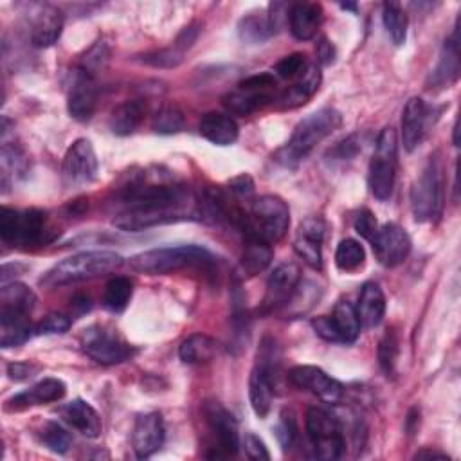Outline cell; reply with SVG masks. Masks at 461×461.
<instances>
[{"label": "cell", "instance_id": "cell-1", "mask_svg": "<svg viewBox=\"0 0 461 461\" xmlns=\"http://www.w3.org/2000/svg\"><path fill=\"white\" fill-rule=\"evenodd\" d=\"M200 218L193 193L176 182H142L137 178L121 193V212L112 223L128 232Z\"/></svg>", "mask_w": 461, "mask_h": 461}, {"label": "cell", "instance_id": "cell-2", "mask_svg": "<svg viewBox=\"0 0 461 461\" xmlns=\"http://www.w3.org/2000/svg\"><path fill=\"white\" fill-rule=\"evenodd\" d=\"M342 126V113L331 106H322L313 113L306 115L294 128L288 142L279 148L274 155V160L283 167H297L317 144L330 137L335 130Z\"/></svg>", "mask_w": 461, "mask_h": 461}, {"label": "cell", "instance_id": "cell-3", "mask_svg": "<svg viewBox=\"0 0 461 461\" xmlns=\"http://www.w3.org/2000/svg\"><path fill=\"white\" fill-rule=\"evenodd\" d=\"M122 265V258L112 250H85L68 256L50 267L40 279L45 288L63 286L77 281L94 279L117 270Z\"/></svg>", "mask_w": 461, "mask_h": 461}, {"label": "cell", "instance_id": "cell-4", "mask_svg": "<svg viewBox=\"0 0 461 461\" xmlns=\"http://www.w3.org/2000/svg\"><path fill=\"white\" fill-rule=\"evenodd\" d=\"M290 223V211L283 198L276 194H263L250 202L249 212L241 216L240 227L249 240H259L267 245L279 241Z\"/></svg>", "mask_w": 461, "mask_h": 461}, {"label": "cell", "instance_id": "cell-5", "mask_svg": "<svg viewBox=\"0 0 461 461\" xmlns=\"http://www.w3.org/2000/svg\"><path fill=\"white\" fill-rule=\"evenodd\" d=\"M214 261V256L198 245L162 247L139 252L128 259V267L137 274L162 276L187 267H207Z\"/></svg>", "mask_w": 461, "mask_h": 461}, {"label": "cell", "instance_id": "cell-6", "mask_svg": "<svg viewBox=\"0 0 461 461\" xmlns=\"http://www.w3.org/2000/svg\"><path fill=\"white\" fill-rule=\"evenodd\" d=\"M2 241L14 247H34L52 240L47 214L40 209H9L0 211Z\"/></svg>", "mask_w": 461, "mask_h": 461}, {"label": "cell", "instance_id": "cell-7", "mask_svg": "<svg viewBox=\"0 0 461 461\" xmlns=\"http://www.w3.org/2000/svg\"><path fill=\"white\" fill-rule=\"evenodd\" d=\"M411 209L416 221H432L443 211V166L439 155L429 157L420 176L411 187Z\"/></svg>", "mask_w": 461, "mask_h": 461}, {"label": "cell", "instance_id": "cell-8", "mask_svg": "<svg viewBox=\"0 0 461 461\" xmlns=\"http://www.w3.org/2000/svg\"><path fill=\"white\" fill-rule=\"evenodd\" d=\"M398 166V140L396 131L391 126H385L375 144V151L369 162L367 184L371 194L376 200H389L394 189Z\"/></svg>", "mask_w": 461, "mask_h": 461}, {"label": "cell", "instance_id": "cell-9", "mask_svg": "<svg viewBox=\"0 0 461 461\" xmlns=\"http://www.w3.org/2000/svg\"><path fill=\"white\" fill-rule=\"evenodd\" d=\"M306 434L315 448V456L326 461L339 459L344 452V436L335 414L321 407L306 412Z\"/></svg>", "mask_w": 461, "mask_h": 461}, {"label": "cell", "instance_id": "cell-10", "mask_svg": "<svg viewBox=\"0 0 461 461\" xmlns=\"http://www.w3.org/2000/svg\"><path fill=\"white\" fill-rule=\"evenodd\" d=\"M81 349L97 364L113 366L131 357V346L115 331L99 324L86 328L81 335Z\"/></svg>", "mask_w": 461, "mask_h": 461}, {"label": "cell", "instance_id": "cell-11", "mask_svg": "<svg viewBox=\"0 0 461 461\" xmlns=\"http://www.w3.org/2000/svg\"><path fill=\"white\" fill-rule=\"evenodd\" d=\"M97 167L99 162L92 142L88 139H77L68 146L63 157V182L68 187H81L85 184H90L97 175Z\"/></svg>", "mask_w": 461, "mask_h": 461}, {"label": "cell", "instance_id": "cell-12", "mask_svg": "<svg viewBox=\"0 0 461 461\" xmlns=\"http://www.w3.org/2000/svg\"><path fill=\"white\" fill-rule=\"evenodd\" d=\"M288 382L299 389L313 393L324 403H339L344 396V385L315 366H295L286 375Z\"/></svg>", "mask_w": 461, "mask_h": 461}, {"label": "cell", "instance_id": "cell-13", "mask_svg": "<svg viewBox=\"0 0 461 461\" xmlns=\"http://www.w3.org/2000/svg\"><path fill=\"white\" fill-rule=\"evenodd\" d=\"M373 252L380 265L393 268L405 261L411 252V238L398 223H384L371 240Z\"/></svg>", "mask_w": 461, "mask_h": 461}, {"label": "cell", "instance_id": "cell-14", "mask_svg": "<svg viewBox=\"0 0 461 461\" xmlns=\"http://www.w3.org/2000/svg\"><path fill=\"white\" fill-rule=\"evenodd\" d=\"M202 412L218 441L220 456H234L240 450V434L236 418L220 402H203Z\"/></svg>", "mask_w": 461, "mask_h": 461}, {"label": "cell", "instance_id": "cell-15", "mask_svg": "<svg viewBox=\"0 0 461 461\" xmlns=\"http://www.w3.org/2000/svg\"><path fill=\"white\" fill-rule=\"evenodd\" d=\"M95 104H97L95 77L77 67L70 76V85L67 94L68 113L72 119L85 122L94 115Z\"/></svg>", "mask_w": 461, "mask_h": 461}, {"label": "cell", "instance_id": "cell-16", "mask_svg": "<svg viewBox=\"0 0 461 461\" xmlns=\"http://www.w3.org/2000/svg\"><path fill=\"white\" fill-rule=\"evenodd\" d=\"M434 108L421 97H411L402 112V142L407 151H414L425 139L432 124Z\"/></svg>", "mask_w": 461, "mask_h": 461}, {"label": "cell", "instance_id": "cell-17", "mask_svg": "<svg viewBox=\"0 0 461 461\" xmlns=\"http://www.w3.org/2000/svg\"><path fill=\"white\" fill-rule=\"evenodd\" d=\"M324 230H326V225L321 216H308L306 220L301 221L294 240L295 254L313 270L322 268Z\"/></svg>", "mask_w": 461, "mask_h": 461}, {"label": "cell", "instance_id": "cell-18", "mask_svg": "<svg viewBox=\"0 0 461 461\" xmlns=\"http://www.w3.org/2000/svg\"><path fill=\"white\" fill-rule=\"evenodd\" d=\"M299 281H301V270L295 263H281L279 267H276L267 281L263 312H274L281 306H286Z\"/></svg>", "mask_w": 461, "mask_h": 461}, {"label": "cell", "instance_id": "cell-19", "mask_svg": "<svg viewBox=\"0 0 461 461\" xmlns=\"http://www.w3.org/2000/svg\"><path fill=\"white\" fill-rule=\"evenodd\" d=\"M164 443V421L158 412H146L135 420L131 432L133 452L139 459L149 457Z\"/></svg>", "mask_w": 461, "mask_h": 461}, {"label": "cell", "instance_id": "cell-20", "mask_svg": "<svg viewBox=\"0 0 461 461\" xmlns=\"http://www.w3.org/2000/svg\"><path fill=\"white\" fill-rule=\"evenodd\" d=\"M459 77V27L456 22L454 32L445 40L439 52L436 68L430 72L427 85L429 88H448Z\"/></svg>", "mask_w": 461, "mask_h": 461}, {"label": "cell", "instance_id": "cell-21", "mask_svg": "<svg viewBox=\"0 0 461 461\" xmlns=\"http://www.w3.org/2000/svg\"><path fill=\"white\" fill-rule=\"evenodd\" d=\"M277 378L279 376L270 373L261 364L258 362L254 364L249 378V398H250V407L258 418H265L270 412Z\"/></svg>", "mask_w": 461, "mask_h": 461}, {"label": "cell", "instance_id": "cell-22", "mask_svg": "<svg viewBox=\"0 0 461 461\" xmlns=\"http://www.w3.org/2000/svg\"><path fill=\"white\" fill-rule=\"evenodd\" d=\"M31 25V43L34 47L54 45L63 31V13L54 5H40Z\"/></svg>", "mask_w": 461, "mask_h": 461}, {"label": "cell", "instance_id": "cell-23", "mask_svg": "<svg viewBox=\"0 0 461 461\" xmlns=\"http://www.w3.org/2000/svg\"><path fill=\"white\" fill-rule=\"evenodd\" d=\"M61 416L70 427H74L85 438L95 439L103 432L101 416L86 400L76 398L68 402L67 405L61 407Z\"/></svg>", "mask_w": 461, "mask_h": 461}, {"label": "cell", "instance_id": "cell-24", "mask_svg": "<svg viewBox=\"0 0 461 461\" xmlns=\"http://www.w3.org/2000/svg\"><path fill=\"white\" fill-rule=\"evenodd\" d=\"M67 387L59 378H43L36 382L31 389L18 393L11 400H7V409H25L31 405H41V403H50L58 402L65 396Z\"/></svg>", "mask_w": 461, "mask_h": 461}, {"label": "cell", "instance_id": "cell-25", "mask_svg": "<svg viewBox=\"0 0 461 461\" xmlns=\"http://www.w3.org/2000/svg\"><path fill=\"white\" fill-rule=\"evenodd\" d=\"M322 23V7L321 4H310V2H301L294 4L288 9V25L290 32L297 40H312L319 27Z\"/></svg>", "mask_w": 461, "mask_h": 461}, {"label": "cell", "instance_id": "cell-26", "mask_svg": "<svg viewBox=\"0 0 461 461\" xmlns=\"http://www.w3.org/2000/svg\"><path fill=\"white\" fill-rule=\"evenodd\" d=\"M198 131L203 139L216 146H230L240 135L238 122L230 115L218 112H209L202 115L198 122Z\"/></svg>", "mask_w": 461, "mask_h": 461}, {"label": "cell", "instance_id": "cell-27", "mask_svg": "<svg viewBox=\"0 0 461 461\" xmlns=\"http://www.w3.org/2000/svg\"><path fill=\"white\" fill-rule=\"evenodd\" d=\"M355 308L360 326L376 328L385 315V297L382 288L375 281L364 283L358 295V304Z\"/></svg>", "mask_w": 461, "mask_h": 461}, {"label": "cell", "instance_id": "cell-28", "mask_svg": "<svg viewBox=\"0 0 461 461\" xmlns=\"http://www.w3.org/2000/svg\"><path fill=\"white\" fill-rule=\"evenodd\" d=\"M272 101V94L267 90H256L243 85H238V88L227 92L221 97V104L236 115H249L265 104Z\"/></svg>", "mask_w": 461, "mask_h": 461}, {"label": "cell", "instance_id": "cell-29", "mask_svg": "<svg viewBox=\"0 0 461 461\" xmlns=\"http://www.w3.org/2000/svg\"><path fill=\"white\" fill-rule=\"evenodd\" d=\"M321 85V70L317 65H308L304 72L295 79V83L286 88L279 95V106L281 108H297L304 104L317 90Z\"/></svg>", "mask_w": 461, "mask_h": 461}, {"label": "cell", "instance_id": "cell-30", "mask_svg": "<svg viewBox=\"0 0 461 461\" xmlns=\"http://www.w3.org/2000/svg\"><path fill=\"white\" fill-rule=\"evenodd\" d=\"M144 113H146V103L142 99H128L112 110L108 126L113 135H119V137L131 135L142 122Z\"/></svg>", "mask_w": 461, "mask_h": 461}, {"label": "cell", "instance_id": "cell-31", "mask_svg": "<svg viewBox=\"0 0 461 461\" xmlns=\"http://www.w3.org/2000/svg\"><path fill=\"white\" fill-rule=\"evenodd\" d=\"M36 304V294L23 283H5L0 290V312L29 315Z\"/></svg>", "mask_w": 461, "mask_h": 461}, {"label": "cell", "instance_id": "cell-32", "mask_svg": "<svg viewBox=\"0 0 461 461\" xmlns=\"http://www.w3.org/2000/svg\"><path fill=\"white\" fill-rule=\"evenodd\" d=\"M330 319L333 322V328L340 344H353L358 339L362 326L357 315V308L349 301L340 299L335 304Z\"/></svg>", "mask_w": 461, "mask_h": 461}, {"label": "cell", "instance_id": "cell-33", "mask_svg": "<svg viewBox=\"0 0 461 461\" xmlns=\"http://www.w3.org/2000/svg\"><path fill=\"white\" fill-rule=\"evenodd\" d=\"M218 353V342L205 333H193L182 340L178 357L184 364H205Z\"/></svg>", "mask_w": 461, "mask_h": 461}, {"label": "cell", "instance_id": "cell-34", "mask_svg": "<svg viewBox=\"0 0 461 461\" xmlns=\"http://www.w3.org/2000/svg\"><path fill=\"white\" fill-rule=\"evenodd\" d=\"M32 326L29 315L0 312V344L2 348H14L23 344L31 337Z\"/></svg>", "mask_w": 461, "mask_h": 461}, {"label": "cell", "instance_id": "cell-35", "mask_svg": "<svg viewBox=\"0 0 461 461\" xmlns=\"http://www.w3.org/2000/svg\"><path fill=\"white\" fill-rule=\"evenodd\" d=\"M272 261V249L270 245L259 241V240H249L245 245V250L241 254L240 265H238V276L240 277H252L265 270Z\"/></svg>", "mask_w": 461, "mask_h": 461}, {"label": "cell", "instance_id": "cell-36", "mask_svg": "<svg viewBox=\"0 0 461 461\" xmlns=\"http://www.w3.org/2000/svg\"><path fill=\"white\" fill-rule=\"evenodd\" d=\"M238 34H240L241 41H245L249 45H258V43H263L265 40H268L274 34V31L270 27L267 13L254 11L240 20Z\"/></svg>", "mask_w": 461, "mask_h": 461}, {"label": "cell", "instance_id": "cell-37", "mask_svg": "<svg viewBox=\"0 0 461 461\" xmlns=\"http://www.w3.org/2000/svg\"><path fill=\"white\" fill-rule=\"evenodd\" d=\"M131 292H133V285L128 277H122V276L112 277L104 286L103 306L112 313H121L126 310L131 299Z\"/></svg>", "mask_w": 461, "mask_h": 461}, {"label": "cell", "instance_id": "cell-38", "mask_svg": "<svg viewBox=\"0 0 461 461\" xmlns=\"http://www.w3.org/2000/svg\"><path fill=\"white\" fill-rule=\"evenodd\" d=\"M382 22L391 41L400 47L407 38V13L398 2H385L382 5Z\"/></svg>", "mask_w": 461, "mask_h": 461}, {"label": "cell", "instance_id": "cell-39", "mask_svg": "<svg viewBox=\"0 0 461 461\" xmlns=\"http://www.w3.org/2000/svg\"><path fill=\"white\" fill-rule=\"evenodd\" d=\"M364 261H366V250L357 240L346 238L339 243L335 250V265L342 272H355L364 265Z\"/></svg>", "mask_w": 461, "mask_h": 461}, {"label": "cell", "instance_id": "cell-40", "mask_svg": "<svg viewBox=\"0 0 461 461\" xmlns=\"http://www.w3.org/2000/svg\"><path fill=\"white\" fill-rule=\"evenodd\" d=\"M185 119L184 113L175 104H164L158 108V112L153 115L151 128L155 133L160 135H173L184 130Z\"/></svg>", "mask_w": 461, "mask_h": 461}, {"label": "cell", "instance_id": "cell-41", "mask_svg": "<svg viewBox=\"0 0 461 461\" xmlns=\"http://www.w3.org/2000/svg\"><path fill=\"white\" fill-rule=\"evenodd\" d=\"M297 430H299V429H297V416H295L294 409H290V407L283 409V411L279 412V420H277V423H276L274 432H276V438H277L279 445H281L285 450L294 445V441H295V438H297Z\"/></svg>", "mask_w": 461, "mask_h": 461}, {"label": "cell", "instance_id": "cell-42", "mask_svg": "<svg viewBox=\"0 0 461 461\" xmlns=\"http://www.w3.org/2000/svg\"><path fill=\"white\" fill-rule=\"evenodd\" d=\"M108 58H110V47H108V43L103 41V40H101V41H95V43L85 52L79 68H83L85 72H88L90 76L95 77V74L101 72V70L106 67Z\"/></svg>", "mask_w": 461, "mask_h": 461}, {"label": "cell", "instance_id": "cell-43", "mask_svg": "<svg viewBox=\"0 0 461 461\" xmlns=\"http://www.w3.org/2000/svg\"><path fill=\"white\" fill-rule=\"evenodd\" d=\"M41 441L56 454H65L70 445H72V438L70 434L58 423L54 421H47L41 429Z\"/></svg>", "mask_w": 461, "mask_h": 461}, {"label": "cell", "instance_id": "cell-44", "mask_svg": "<svg viewBox=\"0 0 461 461\" xmlns=\"http://www.w3.org/2000/svg\"><path fill=\"white\" fill-rule=\"evenodd\" d=\"M184 50L178 49L175 43L171 47H166V49H160V50H153V52H148L142 56V63L146 65H151L155 68H173L176 65L182 63L184 59Z\"/></svg>", "mask_w": 461, "mask_h": 461}, {"label": "cell", "instance_id": "cell-45", "mask_svg": "<svg viewBox=\"0 0 461 461\" xmlns=\"http://www.w3.org/2000/svg\"><path fill=\"white\" fill-rule=\"evenodd\" d=\"M306 67H308L306 56L303 52H294L285 56L281 61H277L276 74L283 79H297Z\"/></svg>", "mask_w": 461, "mask_h": 461}, {"label": "cell", "instance_id": "cell-46", "mask_svg": "<svg viewBox=\"0 0 461 461\" xmlns=\"http://www.w3.org/2000/svg\"><path fill=\"white\" fill-rule=\"evenodd\" d=\"M396 355H398V340L396 335L393 331H387L384 335V339L380 340L378 346V360L382 369L387 373V376L393 373L394 369V362H396Z\"/></svg>", "mask_w": 461, "mask_h": 461}, {"label": "cell", "instance_id": "cell-47", "mask_svg": "<svg viewBox=\"0 0 461 461\" xmlns=\"http://www.w3.org/2000/svg\"><path fill=\"white\" fill-rule=\"evenodd\" d=\"M70 328V319L63 313H49L36 326L34 333L38 335H58L65 333Z\"/></svg>", "mask_w": 461, "mask_h": 461}, {"label": "cell", "instance_id": "cell-48", "mask_svg": "<svg viewBox=\"0 0 461 461\" xmlns=\"http://www.w3.org/2000/svg\"><path fill=\"white\" fill-rule=\"evenodd\" d=\"M241 445H243L249 459H252V461H268L270 459V452L267 450L263 439L259 436H256L254 432H247L243 436Z\"/></svg>", "mask_w": 461, "mask_h": 461}, {"label": "cell", "instance_id": "cell-49", "mask_svg": "<svg viewBox=\"0 0 461 461\" xmlns=\"http://www.w3.org/2000/svg\"><path fill=\"white\" fill-rule=\"evenodd\" d=\"M353 227L357 230V234H360L362 238L366 240H373V236L376 234L378 230V221L375 218V214L369 211V209H360L355 216V221H353Z\"/></svg>", "mask_w": 461, "mask_h": 461}, {"label": "cell", "instance_id": "cell-50", "mask_svg": "<svg viewBox=\"0 0 461 461\" xmlns=\"http://www.w3.org/2000/svg\"><path fill=\"white\" fill-rule=\"evenodd\" d=\"M38 371H40V366H36V364H32V362H27V360H23V362H11V364L7 366V375H9V378L14 380V382L29 380V378H32Z\"/></svg>", "mask_w": 461, "mask_h": 461}, {"label": "cell", "instance_id": "cell-51", "mask_svg": "<svg viewBox=\"0 0 461 461\" xmlns=\"http://www.w3.org/2000/svg\"><path fill=\"white\" fill-rule=\"evenodd\" d=\"M312 328L321 339H324L328 342H339V337L335 333V328H333V322H331L330 315H321V317L312 319Z\"/></svg>", "mask_w": 461, "mask_h": 461}, {"label": "cell", "instance_id": "cell-52", "mask_svg": "<svg viewBox=\"0 0 461 461\" xmlns=\"http://www.w3.org/2000/svg\"><path fill=\"white\" fill-rule=\"evenodd\" d=\"M198 32H200V23H198V22H193V23H189L187 27H184V29L180 31V34L175 38L173 43H175L178 49H182V50L185 52V50H189V49L193 47V43L196 41Z\"/></svg>", "mask_w": 461, "mask_h": 461}, {"label": "cell", "instance_id": "cell-53", "mask_svg": "<svg viewBox=\"0 0 461 461\" xmlns=\"http://www.w3.org/2000/svg\"><path fill=\"white\" fill-rule=\"evenodd\" d=\"M360 149V142L357 139V135H349L348 139H344L342 142H339L333 149V155L337 160H348L351 157L357 155V151Z\"/></svg>", "mask_w": 461, "mask_h": 461}, {"label": "cell", "instance_id": "cell-54", "mask_svg": "<svg viewBox=\"0 0 461 461\" xmlns=\"http://www.w3.org/2000/svg\"><path fill=\"white\" fill-rule=\"evenodd\" d=\"M229 185H230V193H234V196H238V198H250L252 196V193H254V184H252V178L249 176V175H240V176H236V178H232L230 182H229Z\"/></svg>", "mask_w": 461, "mask_h": 461}, {"label": "cell", "instance_id": "cell-55", "mask_svg": "<svg viewBox=\"0 0 461 461\" xmlns=\"http://www.w3.org/2000/svg\"><path fill=\"white\" fill-rule=\"evenodd\" d=\"M315 54H317L319 65L326 67V65H331L335 61L337 50H335V45L328 38H321L317 47H315Z\"/></svg>", "mask_w": 461, "mask_h": 461}, {"label": "cell", "instance_id": "cell-56", "mask_svg": "<svg viewBox=\"0 0 461 461\" xmlns=\"http://www.w3.org/2000/svg\"><path fill=\"white\" fill-rule=\"evenodd\" d=\"M414 459H439V461H448V456L432 448H421L414 454Z\"/></svg>", "mask_w": 461, "mask_h": 461}, {"label": "cell", "instance_id": "cell-57", "mask_svg": "<svg viewBox=\"0 0 461 461\" xmlns=\"http://www.w3.org/2000/svg\"><path fill=\"white\" fill-rule=\"evenodd\" d=\"M72 306H74V308H79L81 312H86V310H90V299L85 297V295L76 297V299L72 301Z\"/></svg>", "mask_w": 461, "mask_h": 461}, {"label": "cell", "instance_id": "cell-58", "mask_svg": "<svg viewBox=\"0 0 461 461\" xmlns=\"http://www.w3.org/2000/svg\"><path fill=\"white\" fill-rule=\"evenodd\" d=\"M454 137H452V140H454V146H459V139H457V131H459V128H457V121L454 122Z\"/></svg>", "mask_w": 461, "mask_h": 461}, {"label": "cell", "instance_id": "cell-59", "mask_svg": "<svg viewBox=\"0 0 461 461\" xmlns=\"http://www.w3.org/2000/svg\"><path fill=\"white\" fill-rule=\"evenodd\" d=\"M340 7L348 11H357V4H340Z\"/></svg>", "mask_w": 461, "mask_h": 461}]
</instances>
